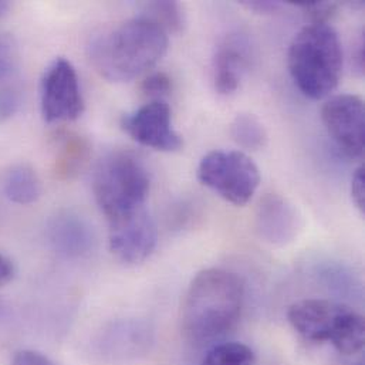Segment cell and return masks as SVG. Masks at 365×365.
I'll list each match as a JSON object with an SVG mask.
<instances>
[{
  "instance_id": "obj_1",
  "label": "cell",
  "mask_w": 365,
  "mask_h": 365,
  "mask_svg": "<svg viewBox=\"0 0 365 365\" xmlns=\"http://www.w3.org/2000/svg\"><path fill=\"white\" fill-rule=\"evenodd\" d=\"M245 303L242 279L225 269H206L190 282L182 303L185 337L207 343L223 337L237 324Z\"/></svg>"
},
{
  "instance_id": "obj_2",
  "label": "cell",
  "mask_w": 365,
  "mask_h": 365,
  "mask_svg": "<svg viewBox=\"0 0 365 365\" xmlns=\"http://www.w3.org/2000/svg\"><path fill=\"white\" fill-rule=\"evenodd\" d=\"M167 50L168 33L141 14L96 37L90 46V60L101 77L124 83L151 70Z\"/></svg>"
},
{
  "instance_id": "obj_3",
  "label": "cell",
  "mask_w": 365,
  "mask_h": 365,
  "mask_svg": "<svg viewBox=\"0 0 365 365\" xmlns=\"http://www.w3.org/2000/svg\"><path fill=\"white\" fill-rule=\"evenodd\" d=\"M343 63L339 33L329 23L304 26L290 43L289 71L297 88L309 98H324L337 88Z\"/></svg>"
},
{
  "instance_id": "obj_4",
  "label": "cell",
  "mask_w": 365,
  "mask_h": 365,
  "mask_svg": "<svg viewBox=\"0 0 365 365\" xmlns=\"http://www.w3.org/2000/svg\"><path fill=\"white\" fill-rule=\"evenodd\" d=\"M287 320L306 341L330 343L340 354L354 356L364 349V317L341 302L300 300L290 306Z\"/></svg>"
},
{
  "instance_id": "obj_5",
  "label": "cell",
  "mask_w": 365,
  "mask_h": 365,
  "mask_svg": "<svg viewBox=\"0 0 365 365\" xmlns=\"http://www.w3.org/2000/svg\"><path fill=\"white\" fill-rule=\"evenodd\" d=\"M150 174L144 163L131 153H113L97 167L94 196L108 222L145 207Z\"/></svg>"
},
{
  "instance_id": "obj_6",
  "label": "cell",
  "mask_w": 365,
  "mask_h": 365,
  "mask_svg": "<svg viewBox=\"0 0 365 365\" xmlns=\"http://www.w3.org/2000/svg\"><path fill=\"white\" fill-rule=\"evenodd\" d=\"M196 174L199 182L236 206L246 205L260 183L257 165L242 151H212L200 160Z\"/></svg>"
},
{
  "instance_id": "obj_7",
  "label": "cell",
  "mask_w": 365,
  "mask_h": 365,
  "mask_svg": "<svg viewBox=\"0 0 365 365\" xmlns=\"http://www.w3.org/2000/svg\"><path fill=\"white\" fill-rule=\"evenodd\" d=\"M41 114L47 123L77 120L84 111L78 76L66 58H56L41 81Z\"/></svg>"
},
{
  "instance_id": "obj_8",
  "label": "cell",
  "mask_w": 365,
  "mask_h": 365,
  "mask_svg": "<svg viewBox=\"0 0 365 365\" xmlns=\"http://www.w3.org/2000/svg\"><path fill=\"white\" fill-rule=\"evenodd\" d=\"M323 124L339 147L350 158H363L365 147L364 101L356 94H339L322 108Z\"/></svg>"
},
{
  "instance_id": "obj_9",
  "label": "cell",
  "mask_w": 365,
  "mask_h": 365,
  "mask_svg": "<svg viewBox=\"0 0 365 365\" xmlns=\"http://www.w3.org/2000/svg\"><path fill=\"white\" fill-rule=\"evenodd\" d=\"M108 223L110 250L120 262L140 264L155 250L158 233L147 207Z\"/></svg>"
},
{
  "instance_id": "obj_10",
  "label": "cell",
  "mask_w": 365,
  "mask_h": 365,
  "mask_svg": "<svg viewBox=\"0 0 365 365\" xmlns=\"http://www.w3.org/2000/svg\"><path fill=\"white\" fill-rule=\"evenodd\" d=\"M121 125L134 141L144 147L163 153H175L183 147L182 137L173 125L171 108L164 100L145 104L124 117Z\"/></svg>"
},
{
  "instance_id": "obj_11",
  "label": "cell",
  "mask_w": 365,
  "mask_h": 365,
  "mask_svg": "<svg viewBox=\"0 0 365 365\" xmlns=\"http://www.w3.org/2000/svg\"><path fill=\"white\" fill-rule=\"evenodd\" d=\"M151 344L153 331L145 323L125 320L110 326L101 334L97 349L110 363H127L150 351Z\"/></svg>"
},
{
  "instance_id": "obj_12",
  "label": "cell",
  "mask_w": 365,
  "mask_h": 365,
  "mask_svg": "<svg viewBox=\"0 0 365 365\" xmlns=\"http://www.w3.org/2000/svg\"><path fill=\"white\" fill-rule=\"evenodd\" d=\"M252 48L246 36L240 33L226 36L213 57L215 90L222 96L233 94L250 64Z\"/></svg>"
},
{
  "instance_id": "obj_13",
  "label": "cell",
  "mask_w": 365,
  "mask_h": 365,
  "mask_svg": "<svg viewBox=\"0 0 365 365\" xmlns=\"http://www.w3.org/2000/svg\"><path fill=\"white\" fill-rule=\"evenodd\" d=\"M259 236L272 245L283 246L294 240L300 230V216L294 206L280 195H266L256 212Z\"/></svg>"
},
{
  "instance_id": "obj_14",
  "label": "cell",
  "mask_w": 365,
  "mask_h": 365,
  "mask_svg": "<svg viewBox=\"0 0 365 365\" xmlns=\"http://www.w3.org/2000/svg\"><path fill=\"white\" fill-rule=\"evenodd\" d=\"M47 239L56 253L67 259L87 256L94 246V232L90 223L74 212L57 213L47 226Z\"/></svg>"
},
{
  "instance_id": "obj_15",
  "label": "cell",
  "mask_w": 365,
  "mask_h": 365,
  "mask_svg": "<svg viewBox=\"0 0 365 365\" xmlns=\"http://www.w3.org/2000/svg\"><path fill=\"white\" fill-rule=\"evenodd\" d=\"M91 154L90 143L74 133L58 134L54 144V175L71 181L86 168Z\"/></svg>"
},
{
  "instance_id": "obj_16",
  "label": "cell",
  "mask_w": 365,
  "mask_h": 365,
  "mask_svg": "<svg viewBox=\"0 0 365 365\" xmlns=\"http://www.w3.org/2000/svg\"><path fill=\"white\" fill-rule=\"evenodd\" d=\"M6 196L19 205H30L40 196V181L29 165L13 167L4 177Z\"/></svg>"
},
{
  "instance_id": "obj_17",
  "label": "cell",
  "mask_w": 365,
  "mask_h": 365,
  "mask_svg": "<svg viewBox=\"0 0 365 365\" xmlns=\"http://www.w3.org/2000/svg\"><path fill=\"white\" fill-rule=\"evenodd\" d=\"M233 141L247 151H259L266 147L269 135L263 123L253 114H237L230 124Z\"/></svg>"
},
{
  "instance_id": "obj_18",
  "label": "cell",
  "mask_w": 365,
  "mask_h": 365,
  "mask_svg": "<svg viewBox=\"0 0 365 365\" xmlns=\"http://www.w3.org/2000/svg\"><path fill=\"white\" fill-rule=\"evenodd\" d=\"M200 365H256V357L242 343H222L209 349Z\"/></svg>"
},
{
  "instance_id": "obj_19",
  "label": "cell",
  "mask_w": 365,
  "mask_h": 365,
  "mask_svg": "<svg viewBox=\"0 0 365 365\" xmlns=\"http://www.w3.org/2000/svg\"><path fill=\"white\" fill-rule=\"evenodd\" d=\"M158 23L167 33H180L185 26L182 9L177 1H153L147 4L145 14Z\"/></svg>"
},
{
  "instance_id": "obj_20",
  "label": "cell",
  "mask_w": 365,
  "mask_h": 365,
  "mask_svg": "<svg viewBox=\"0 0 365 365\" xmlns=\"http://www.w3.org/2000/svg\"><path fill=\"white\" fill-rule=\"evenodd\" d=\"M292 4L303 9L313 23H327V20L337 11L339 4L336 1H319V0H294Z\"/></svg>"
},
{
  "instance_id": "obj_21",
  "label": "cell",
  "mask_w": 365,
  "mask_h": 365,
  "mask_svg": "<svg viewBox=\"0 0 365 365\" xmlns=\"http://www.w3.org/2000/svg\"><path fill=\"white\" fill-rule=\"evenodd\" d=\"M173 90V83L168 74L158 71L150 74L141 84V91L144 96L154 100H163L165 96H168Z\"/></svg>"
},
{
  "instance_id": "obj_22",
  "label": "cell",
  "mask_w": 365,
  "mask_h": 365,
  "mask_svg": "<svg viewBox=\"0 0 365 365\" xmlns=\"http://www.w3.org/2000/svg\"><path fill=\"white\" fill-rule=\"evenodd\" d=\"M23 101L21 90L16 86L0 88V123L11 118L19 111Z\"/></svg>"
},
{
  "instance_id": "obj_23",
  "label": "cell",
  "mask_w": 365,
  "mask_h": 365,
  "mask_svg": "<svg viewBox=\"0 0 365 365\" xmlns=\"http://www.w3.org/2000/svg\"><path fill=\"white\" fill-rule=\"evenodd\" d=\"M17 66V47L14 40L6 34H0V80L13 74Z\"/></svg>"
},
{
  "instance_id": "obj_24",
  "label": "cell",
  "mask_w": 365,
  "mask_h": 365,
  "mask_svg": "<svg viewBox=\"0 0 365 365\" xmlns=\"http://www.w3.org/2000/svg\"><path fill=\"white\" fill-rule=\"evenodd\" d=\"M351 197L357 209L364 213L365 209V173L364 167H359L351 180Z\"/></svg>"
},
{
  "instance_id": "obj_25",
  "label": "cell",
  "mask_w": 365,
  "mask_h": 365,
  "mask_svg": "<svg viewBox=\"0 0 365 365\" xmlns=\"http://www.w3.org/2000/svg\"><path fill=\"white\" fill-rule=\"evenodd\" d=\"M11 365H56L48 357L43 356L41 353L23 350L14 354Z\"/></svg>"
},
{
  "instance_id": "obj_26",
  "label": "cell",
  "mask_w": 365,
  "mask_h": 365,
  "mask_svg": "<svg viewBox=\"0 0 365 365\" xmlns=\"http://www.w3.org/2000/svg\"><path fill=\"white\" fill-rule=\"evenodd\" d=\"M243 4L247 9L259 13H272L280 7V3L270 1V0H252V1H243Z\"/></svg>"
},
{
  "instance_id": "obj_27",
  "label": "cell",
  "mask_w": 365,
  "mask_h": 365,
  "mask_svg": "<svg viewBox=\"0 0 365 365\" xmlns=\"http://www.w3.org/2000/svg\"><path fill=\"white\" fill-rule=\"evenodd\" d=\"M14 277V266L10 259L0 255V287L11 282Z\"/></svg>"
},
{
  "instance_id": "obj_28",
  "label": "cell",
  "mask_w": 365,
  "mask_h": 365,
  "mask_svg": "<svg viewBox=\"0 0 365 365\" xmlns=\"http://www.w3.org/2000/svg\"><path fill=\"white\" fill-rule=\"evenodd\" d=\"M9 7H10V4L7 1H0V19L7 13Z\"/></svg>"
}]
</instances>
